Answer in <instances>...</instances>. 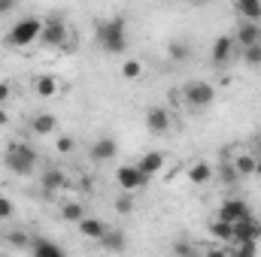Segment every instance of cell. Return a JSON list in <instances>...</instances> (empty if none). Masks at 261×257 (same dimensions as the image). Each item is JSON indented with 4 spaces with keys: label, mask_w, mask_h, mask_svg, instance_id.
Here are the masks:
<instances>
[{
    "label": "cell",
    "mask_w": 261,
    "mask_h": 257,
    "mask_svg": "<svg viewBox=\"0 0 261 257\" xmlns=\"http://www.w3.org/2000/svg\"><path fill=\"white\" fill-rule=\"evenodd\" d=\"M97 43L107 55H122L128 49V30H125V18L116 15V18H107L97 24Z\"/></svg>",
    "instance_id": "6da1fadb"
},
{
    "label": "cell",
    "mask_w": 261,
    "mask_h": 257,
    "mask_svg": "<svg viewBox=\"0 0 261 257\" xmlns=\"http://www.w3.org/2000/svg\"><path fill=\"white\" fill-rule=\"evenodd\" d=\"M37 160H40L37 151L31 145H24V142H12L6 148V154H3V164H6V170L12 176H31L34 167H37Z\"/></svg>",
    "instance_id": "7a4b0ae2"
},
{
    "label": "cell",
    "mask_w": 261,
    "mask_h": 257,
    "mask_svg": "<svg viewBox=\"0 0 261 257\" xmlns=\"http://www.w3.org/2000/svg\"><path fill=\"white\" fill-rule=\"evenodd\" d=\"M40 34H43V18H37V15L18 18V21L12 24V30L6 34V46L24 49V46H31L34 40H40Z\"/></svg>",
    "instance_id": "3957f363"
},
{
    "label": "cell",
    "mask_w": 261,
    "mask_h": 257,
    "mask_svg": "<svg viewBox=\"0 0 261 257\" xmlns=\"http://www.w3.org/2000/svg\"><path fill=\"white\" fill-rule=\"evenodd\" d=\"M179 94H182V103H189L192 109H203V106H210V103L216 100V88H213L210 82H203V79L189 82Z\"/></svg>",
    "instance_id": "277c9868"
},
{
    "label": "cell",
    "mask_w": 261,
    "mask_h": 257,
    "mask_svg": "<svg viewBox=\"0 0 261 257\" xmlns=\"http://www.w3.org/2000/svg\"><path fill=\"white\" fill-rule=\"evenodd\" d=\"M40 43L49 46V49H61V46H67V24L61 21V18H55V15L46 18V21H43Z\"/></svg>",
    "instance_id": "5b68a950"
},
{
    "label": "cell",
    "mask_w": 261,
    "mask_h": 257,
    "mask_svg": "<svg viewBox=\"0 0 261 257\" xmlns=\"http://www.w3.org/2000/svg\"><path fill=\"white\" fill-rule=\"evenodd\" d=\"M216 218H222V221H228V224H240V221L252 218V209H249L246 200L231 197V200H225V203L219 206V215H216Z\"/></svg>",
    "instance_id": "8992f818"
},
{
    "label": "cell",
    "mask_w": 261,
    "mask_h": 257,
    "mask_svg": "<svg viewBox=\"0 0 261 257\" xmlns=\"http://www.w3.org/2000/svg\"><path fill=\"white\" fill-rule=\"evenodd\" d=\"M116 182H119V188L125 194H134V191H140V188L149 185V179L137 170V164H134V167H130V164L119 167V170H116Z\"/></svg>",
    "instance_id": "52a82bcc"
},
{
    "label": "cell",
    "mask_w": 261,
    "mask_h": 257,
    "mask_svg": "<svg viewBox=\"0 0 261 257\" xmlns=\"http://www.w3.org/2000/svg\"><path fill=\"white\" fill-rule=\"evenodd\" d=\"M234 37L231 34H222V37H216L213 40V52H210V58H213V64L216 67H225L231 61V55H234Z\"/></svg>",
    "instance_id": "ba28073f"
},
{
    "label": "cell",
    "mask_w": 261,
    "mask_h": 257,
    "mask_svg": "<svg viewBox=\"0 0 261 257\" xmlns=\"http://www.w3.org/2000/svg\"><path fill=\"white\" fill-rule=\"evenodd\" d=\"M234 43H237L240 49H252V46H261V24L240 21V24H237V34H234Z\"/></svg>",
    "instance_id": "9c48e42d"
},
{
    "label": "cell",
    "mask_w": 261,
    "mask_h": 257,
    "mask_svg": "<svg viewBox=\"0 0 261 257\" xmlns=\"http://www.w3.org/2000/svg\"><path fill=\"white\" fill-rule=\"evenodd\" d=\"M116 151H119V145H116V139H113V136H103V139H97V142L88 148V154H91V160H94V164H107V160H113V157H116Z\"/></svg>",
    "instance_id": "30bf717a"
},
{
    "label": "cell",
    "mask_w": 261,
    "mask_h": 257,
    "mask_svg": "<svg viewBox=\"0 0 261 257\" xmlns=\"http://www.w3.org/2000/svg\"><path fill=\"white\" fill-rule=\"evenodd\" d=\"M261 239V221L258 218H246L240 224H234V242H258Z\"/></svg>",
    "instance_id": "8fae6325"
},
{
    "label": "cell",
    "mask_w": 261,
    "mask_h": 257,
    "mask_svg": "<svg viewBox=\"0 0 261 257\" xmlns=\"http://www.w3.org/2000/svg\"><path fill=\"white\" fill-rule=\"evenodd\" d=\"M146 127H149V133H167V127H170V112L164 106H152L146 112Z\"/></svg>",
    "instance_id": "7c38bea8"
},
{
    "label": "cell",
    "mask_w": 261,
    "mask_h": 257,
    "mask_svg": "<svg viewBox=\"0 0 261 257\" xmlns=\"http://www.w3.org/2000/svg\"><path fill=\"white\" fill-rule=\"evenodd\" d=\"M137 170H140L146 179H152L155 173L164 170V154H161V151H146V154L137 160Z\"/></svg>",
    "instance_id": "4fadbf2b"
},
{
    "label": "cell",
    "mask_w": 261,
    "mask_h": 257,
    "mask_svg": "<svg viewBox=\"0 0 261 257\" xmlns=\"http://www.w3.org/2000/svg\"><path fill=\"white\" fill-rule=\"evenodd\" d=\"M31 251H34V257H67V251L61 245H55L52 239H43V236L31 239Z\"/></svg>",
    "instance_id": "5bb4252c"
},
{
    "label": "cell",
    "mask_w": 261,
    "mask_h": 257,
    "mask_svg": "<svg viewBox=\"0 0 261 257\" xmlns=\"http://www.w3.org/2000/svg\"><path fill=\"white\" fill-rule=\"evenodd\" d=\"M55 127H58V118H55L52 112H40V115L31 118V133H34V136H52Z\"/></svg>",
    "instance_id": "9a60e30c"
},
{
    "label": "cell",
    "mask_w": 261,
    "mask_h": 257,
    "mask_svg": "<svg viewBox=\"0 0 261 257\" xmlns=\"http://www.w3.org/2000/svg\"><path fill=\"white\" fill-rule=\"evenodd\" d=\"M107 230H110V227H107L100 218H88V215H85V218L79 221V233H82L85 239H94V242H100Z\"/></svg>",
    "instance_id": "2e32d148"
},
{
    "label": "cell",
    "mask_w": 261,
    "mask_h": 257,
    "mask_svg": "<svg viewBox=\"0 0 261 257\" xmlns=\"http://www.w3.org/2000/svg\"><path fill=\"white\" fill-rule=\"evenodd\" d=\"M40 182H43V191L46 194H58V191H64L67 188V176H64V170H58V167L46 170Z\"/></svg>",
    "instance_id": "e0dca14e"
},
{
    "label": "cell",
    "mask_w": 261,
    "mask_h": 257,
    "mask_svg": "<svg viewBox=\"0 0 261 257\" xmlns=\"http://www.w3.org/2000/svg\"><path fill=\"white\" fill-rule=\"evenodd\" d=\"M237 15L249 24H261V0H237L234 3Z\"/></svg>",
    "instance_id": "ac0fdd59"
},
{
    "label": "cell",
    "mask_w": 261,
    "mask_h": 257,
    "mask_svg": "<svg viewBox=\"0 0 261 257\" xmlns=\"http://www.w3.org/2000/svg\"><path fill=\"white\" fill-rule=\"evenodd\" d=\"M206 230H210V236L216 239V242H234V224H228V221H222V218H213L210 224H206Z\"/></svg>",
    "instance_id": "d6986e66"
},
{
    "label": "cell",
    "mask_w": 261,
    "mask_h": 257,
    "mask_svg": "<svg viewBox=\"0 0 261 257\" xmlns=\"http://www.w3.org/2000/svg\"><path fill=\"white\" fill-rule=\"evenodd\" d=\"M186 176H189V182H192V185H206V182L216 176V170H213L206 160H197V164L189 167V173H186Z\"/></svg>",
    "instance_id": "ffe728a7"
},
{
    "label": "cell",
    "mask_w": 261,
    "mask_h": 257,
    "mask_svg": "<svg viewBox=\"0 0 261 257\" xmlns=\"http://www.w3.org/2000/svg\"><path fill=\"white\" fill-rule=\"evenodd\" d=\"M34 91H37V97H55L58 94V79L49 76V73H43V76L34 79Z\"/></svg>",
    "instance_id": "44dd1931"
},
{
    "label": "cell",
    "mask_w": 261,
    "mask_h": 257,
    "mask_svg": "<svg viewBox=\"0 0 261 257\" xmlns=\"http://www.w3.org/2000/svg\"><path fill=\"white\" fill-rule=\"evenodd\" d=\"M231 167L240 173V179H243V176H255V157H252L249 151H240V154H234Z\"/></svg>",
    "instance_id": "7402d4cb"
},
{
    "label": "cell",
    "mask_w": 261,
    "mask_h": 257,
    "mask_svg": "<svg viewBox=\"0 0 261 257\" xmlns=\"http://www.w3.org/2000/svg\"><path fill=\"white\" fill-rule=\"evenodd\" d=\"M100 245H103L107 251H122V248H125V230H119V227H110V230L103 233Z\"/></svg>",
    "instance_id": "603a6c76"
},
{
    "label": "cell",
    "mask_w": 261,
    "mask_h": 257,
    "mask_svg": "<svg viewBox=\"0 0 261 257\" xmlns=\"http://www.w3.org/2000/svg\"><path fill=\"white\" fill-rule=\"evenodd\" d=\"M58 215H61V221H67V224H79L85 218V206L82 203H64L58 209Z\"/></svg>",
    "instance_id": "cb8c5ba5"
},
{
    "label": "cell",
    "mask_w": 261,
    "mask_h": 257,
    "mask_svg": "<svg viewBox=\"0 0 261 257\" xmlns=\"http://www.w3.org/2000/svg\"><path fill=\"white\" fill-rule=\"evenodd\" d=\"M228 257H258V242H231Z\"/></svg>",
    "instance_id": "d4e9b609"
},
{
    "label": "cell",
    "mask_w": 261,
    "mask_h": 257,
    "mask_svg": "<svg viewBox=\"0 0 261 257\" xmlns=\"http://www.w3.org/2000/svg\"><path fill=\"white\" fill-rule=\"evenodd\" d=\"M6 242H9L12 248H28V245H31V236H28L24 230H12V233H6Z\"/></svg>",
    "instance_id": "484cf974"
},
{
    "label": "cell",
    "mask_w": 261,
    "mask_h": 257,
    "mask_svg": "<svg viewBox=\"0 0 261 257\" xmlns=\"http://www.w3.org/2000/svg\"><path fill=\"white\" fill-rule=\"evenodd\" d=\"M116 212H119V215H130V212H134V194H119V197H116Z\"/></svg>",
    "instance_id": "4316f807"
},
{
    "label": "cell",
    "mask_w": 261,
    "mask_h": 257,
    "mask_svg": "<svg viewBox=\"0 0 261 257\" xmlns=\"http://www.w3.org/2000/svg\"><path fill=\"white\" fill-rule=\"evenodd\" d=\"M219 179H222L225 185H237V182H240V173H237L231 164H222V167H219Z\"/></svg>",
    "instance_id": "83f0119b"
},
{
    "label": "cell",
    "mask_w": 261,
    "mask_h": 257,
    "mask_svg": "<svg viewBox=\"0 0 261 257\" xmlns=\"http://www.w3.org/2000/svg\"><path fill=\"white\" fill-rule=\"evenodd\" d=\"M122 76H125V79H140V76H143V64L134 61V58H128V61L122 64Z\"/></svg>",
    "instance_id": "f1b7e54d"
},
{
    "label": "cell",
    "mask_w": 261,
    "mask_h": 257,
    "mask_svg": "<svg viewBox=\"0 0 261 257\" xmlns=\"http://www.w3.org/2000/svg\"><path fill=\"white\" fill-rule=\"evenodd\" d=\"M173 254L176 257H200L192 242H176V245H173Z\"/></svg>",
    "instance_id": "f546056e"
},
{
    "label": "cell",
    "mask_w": 261,
    "mask_h": 257,
    "mask_svg": "<svg viewBox=\"0 0 261 257\" xmlns=\"http://www.w3.org/2000/svg\"><path fill=\"white\" fill-rule=\"evenodd\" d=\"M243 61L249 67H261V46H252V49H243Z\"/></svg>",
    "instance_id": "4dcf8cb0"
},
{
    "label": "cell",
    "mask_w": 261,
    "mask_h": 257,
    "mask_svg": "<svg viewBox=\"0 0 261 257\" xmlns=\"http://www.w3.org/2000/svg\"><path fill=\"white\" fill-rule=\"evenodd\" d=\"M173 61H186L189 58V46L186 43H170V52H167Z\"/></svg>",
    "instance_id": "1f68e13d"
},
{
    "label": "cell",
    "mask_w": 261,
    "mask_h": 257,
    "mask_svg": "<svg viewBox=\"0 0 261 257\" xmlns=\"http://www.w3.org/2000/svg\"><path fill=\"white\" fill-rule=\"evenodd\" d=\"M73 148H76V139L73 136H58V142H55V151L58 154H70Z\"/></svg>",
    "instance_id": "d6a6232c"
},
{
    "label": "cell",
    "mask_w": 261,
    "mask_h": 257,
    "mask_svg": "<svg viewBox=\"0 0 261 257\" xmlns=\"http://www.w3.org/2000/svg\"><path fill=\"white\" fill-rule=\"evenodd\" d=\"M12 215H15L12 200H9V197H0V221H6V218H12Z\"/></svg>",
    "instance_id": "836d02e7"
},
{
    "label": "cell",
    "mask_w": 261,
    "mask_h": 257,
    "mask_svg": "<svg viewBox=\"0 0 261 257\" xmlns=\"http://www.w3.org/2000/svg\"><path fill=\"white\" fill-rule=\"evenodd\" d=\"M249 154H252V157H261V133H255V136L249 139Z\"/></svg>",
    "instance_id": "e575fe53"
},
{
    "label": "cell",
    "mask_w": 261,
    "mask_h": 257,
    "mask_svg": "<svg viewBox=\"0 0 261 257\" xmlns=\"http://www.w3.org/2000/svg\"><path fill=\"white\" fill-rule=\"evenodd\" d=\"M9 97H12V88H9V82H0V106H3Z\"/></svg>",
    "instance_id": "d590c367"
},
{
    "label": "cell",
    "mask_w": 261,
    "mask_h": 257,
    "mask_svg": "<svg viewBox=\"0 0 261 257\" xmlns=\"http://www.w3.org/2000/svg\"><path fill=\"white\" fill-rule=\"evenodd\" d=\"M200 257H228V251L225 248H210V251H203Z\"/></svg>",
    "instance_id": "8d00e7d4"
},
{
    "label": "cell",
    "mask_w": 261,
    "mask_h": 257,
    "mask_svg": "<svg viewBox=\"0 0 261 257\" xmlns=\"http://www.w3.org/2000/svg\"><path fill=\"white\" fill-rule=\"evenodd\" d=\"M15 9V0H0V15L3 12H12Z\"/></svg>",
    "instance_id": "74e56055"
},
{
    "label": "cell",
    "mask_w": 261,
    "mask_h": 257,
    "mask_svg": "<svg viewBox=\"0 0 261 257\" xmlns=\"http://www.w3.org/2000/svg\"><path fill=\"white\" fill-rule=\"evenodd\" d=\"M6 124H9V112H6V109H0V130L6 127Z\"/></svg>",
    "instance_id": "f35d334b"
},
{
    "label": "cell",
    "mask_w": 261,
    "mask_h": 257,
    "mask_svg": "<svg viewBox=\"0 0 261 257\" xmlns=\"http://www.w3.org/2000/svg\"><path fill=\"white\" fill-rule=\"evenodd\" d=\"M255 176H261V157H255Z\"/></svg>",
    "instance_id": "ab89813d"
}]
</instances>
